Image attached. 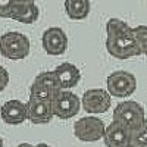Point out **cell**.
Instances as JSON below:
<instances>
[{"mask_svg":"<svg viewBox=\"0 0 147 147\" xmlns=\"http://www.w3.org/2000/svg\"><path fill=\"white\" fill-rule=\"evenodd\" d=\"M106 50L112 57L121 60H127L141 55L136 37H134V30L125 34L106 37Z\"/></svg>","mask_w":147,"mask_h":147,"instance_id":"1","label":"cell"},{"mask_svg":"<svg viewBox=\"0 0 147 147\" xmlns=\"http://www.w3.org/2000/svg\"><path fill=\"white\" fill-rule=\"evenodd\" d=\"M30 38L18 31H9L0 37V55L10 60H21L30 55Z\"/></svg>","mask_w":147,"mask_h":147,"instance_id":"2","label":"cell"},{"mask_svg":"<svg viewBox=\"0 0 147 147\" xmlns=\"http://www.w3.org/2000/svg\"><path fill=\"white\" fill-rule=\"evenodd\" d=\"M113 121L119 122L121 125L127 127L129 131L141 127L146 121L144 107L134 100L121 102L113 109Z\"/></svg>","mask_w":147,"mask_h":147,"instance_id":"3","label":"cell"},{"mask_svg":"<svg viewBox=\"0 0 147 147\" xmlns=\"http://www.w3.org/2000/svg\"><path fill=\"white\" fill-rule=\"evenodd\" d=\"M106 87L110 97L124 99L137 90V78L128 71H113L106 78Z\"/></svg>","mask_w":147,"mask_h":147,"instance_id":"4","label":"cell"},{"mask_svg":"<svg viewBox=\"0 0 147 147\" xmlns=\"http://www.w3.org/2000/svg\"><path fill=\"white\" fill-rule=\"evenodd\" d=\"M53 116L60 119H71L77 116L81 109V100L77 94L66 90H59L52 99Z\"/></svg>","mask_w":147,"mask_h":147,"instance_id":"5","label":"cell"},{"mask_svg":"<svg viewBox=\"0 0 147 147\" xmlns=\"http://www.w3.org/2000/svg\"><path fill=\"white\" fill-rule=\"evenodd\" d=\"M105 122L97 116H84L75 121L74 124V136L84 143H93L103 138L105 134Z\"/></svg>","mask_w":147,"mask_h":147,"instance_id":"6","label":"cell"},{"mask_svg":"<svg viewBox=\"0 0 147 147\" xmlns=\"http://www.w3.org/2000/svg\"><path fill=\"white\" fill-rule=\"evenodd\" d=\"M112 106V97L105 88H90L84 93L81 99V107L87 113L102 115L106 113Z\"/></svg>","mask_w":147,"mask_h":147,"instance_id":"7","label":"cell"},{"mask_svg":"<svg viewBox=\"0 0 147 147\" xmlns=\"http://www.w3.org/2000/svg\"><path fill=\"white\" fill-rule=\"evenodd\" d=\"M41 44L47 55L60 56L68 49V35L60 27H50L43 32Z\"/></svg>","mask_w":147,"mask_h":147,"instance_id":"8","label":"cell"},{"mask_svg":"<svg viewBox=\"0 0 147 147\" xmlns=\"http://www.w3.org/2000/svg\"><path fill=\"white\" fill-rule=\"evenodd\" d=\"M53 74L56 77L59 90L71 91V88L77 87L81 81V71L71 62H63L57 65L53 69Z\"/></svg>","mask_w":147,"mask_h":147,"instance_id":"9","label":"cell"},{"mask_svg":"<svg viewBox=\"0 0 147 147\" xmlns=\"http://www.w3.org/2000/svg\"><path fill=\"white\" fill-rule=\"evenodd\" d=\"M0 118L7 125H21L27 121V105L21 100H7L0 107Z\"/></svg>","mask_w":147,"mask_h":147,"instance_id":"10","label":"cell"},{"mask_svg":"<svg viewBox=\"0 0 147 147\" xmlns=\"http://www.w3.org/2000/svg\"><path fill=\"white\" fill-rule=\"evenodd\" d=\"M27 119L35 125L49 124L53 119V110L50 102L32 100L30 99L27 103Z\"/></svg>","mask_w":147,"mask_h":147,"instance_id":"11","label":"cell"},{"mask_svg":"<svg viewBox=\"0 0 147 147\" xmlns=\"http://www.w3.org/2000/svg\"><path fill=\"white\" fill-rule=\"evenodd\" d=\"M129 132L127 127L112 121L105 128L102 140L106 147H129Z\"/></svg>","mask_w":147,"mask_h":147,"instance_id":"12","label":"cell"},{"mask_svg":"<svg viewBox=\"0 0 147 147\" xmlns=\"http://www.w3.org/2000/svg\"><path fill=\"white\" fill-rule=\"evenodd\" d=\"M38 16H40L38 6L32 0H15L12 19L22 24H32L38 19Z\"/></svg>","mask_w":147,"mask_h":147,"instance_id":"13","label":"cell"},{"mask_svg":"<svg viewBox=\"0 0 147 147\" xmlns=\"http://www.w3.org/2000/svg\"><path fill=\"white\" fill-rule=\"evenodd\" d=\"M63 7L69 19L81 21L88 16L91 5L88 0H66L63 3Z\"/></svg>","mask_w":147,"mask_h":147,"instance_id":"14","label":"cell"},{"mask_svg":"<svg viewBox=\"0 0 147 147\" xmlns=\"http://www.w3.org/2000/svg\"><path fill=\"white\" fill-rule=\"evenodd\" d=\"M129 147H147V118L141 127L129 132Z\"/></svg>","mask_w":147,"mask_h":147,"instance_id":"15","label":"cell"},{"mask_svg":"<svg viewBox=\"0 0 147 147\" xmlns=\"http://www.w3.org/2000/svg\"><path fill=\"white\" fill-rule=\"evenodd\" d=\"M35 84L41 85V87L50 90L52 93H57L59 91V87H57V81H56V77L53 71H44V72H40L38 75L35 77L34 80Z\"/></svg>","mask_w":147,"mask_h":147,"instance_id":"16","label":"cell"},{"mask_svg":"<svg viewBox=\"0 0 147 147\" xmlns=\"http://www.w3.org/2000/svg\"><path fill=\"white\" fill-rule=\"evenodd\" d=\"M131 30H132V27H129L125 21H122L119 18H110L106 22V37L125 34V32H128Z\"/></svg>","mask_w":147,"mask_h":147,"instance_id":"17","label":"cell"},{"mask_svg":"<svg viewBox=\"0 0 147 147\" xmlns=\"http://www.w3.org/2000/svg\"><path fill=\"white\" fill-rule=\"evenodd\" d=\"M134 30V37L138 44V49L141 55L147 56V25H137Z\"/></svg>","mask_w":147,"mask_h":147,"instance_id":"18","label":"cell"},{"mask_svg":"<svg viewBox=\"0 0 147 147\" xmlns=\"http://www.w3.org/2000/svg\"><path fill=\"white\" fill-rule=\"evenodd\" d=\"M15 0H0V18H10L13 15Z\"/></svg>","mask_w":147,"mask_h":147,"instance_id":"19","label":"cell"},{"mask_svg":"<svg viewBox=\"0 0 147 147\" xmlns=\"http://www.w3.org/2000/svg\"><path fill=\"white\" fill-rule=\"evenodd\" d=\"M9 84V72L6 71L5 66L0 65V93H2Z\"/></svg>","mask_w":147,"mask_h":147,"instance_id":"20","label":"cell"},{"mask_svg":"<svg viewBox=\"0 0 147 147\" xmlns=\"http://www.w3.org/2000/svg\"><path fill=\"white\" fill-rule=\"evenodd\" d=\"M16 147H34V146L30 144V143H21V144H18Z\"/></svg>","mask_w":147,"mask_h":147,"instance_id":"21","label":"cell"},{"mask_svg":"<svg viewBox=\"0 0 147 147\" xmlns=\"http://www.w3.org/2000/svg\"><path fill=\"white\" fill-rule=\"evenodd\" d=\"M34 147H50V146L46 144V143H38V144H35Z\"/></svg>","mask_w":147,"mask_h":147,"instance_id":"22","label":"cell"},{"mask_svg":"<svg viewBox=\"0 0 147 147\" xmlns=\"http://www.w3.org/2000/svg\"><path fill=\"white\" fill-rule=\"evenodd\" d=\"M0 147H3V140H2V137H0Z\"/></svg>","mask_w":147,"mask_h":147,"instance_id":"23","label":"cell"}]
</instances>
